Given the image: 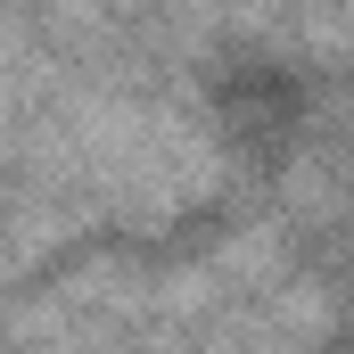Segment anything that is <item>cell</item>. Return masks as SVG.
Returning a JSON list of instances; mask_svg holds the SVG:
<instances>
[{
	"mask_svg": "<svg viewBox=\"0 0 354 354\" xmlns=\"http://www.w3.org/2000/svg\"><path fill=\"white\" fill-rule=\"evenodd\" d=\"M25 157L58 181L41 198H91V206L140 214V223L198 206L223 181V157L198 115H181L157 91H115V83L58 91L25 124Z\"/></svg>",
	"mask_w": 354,
	"mask_h": 354,
	"instance_id": "obj_1",
	"label": "cell"
}]
</instances>
